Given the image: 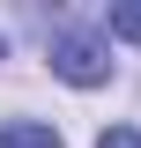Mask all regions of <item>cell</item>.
<instances>
[{
	"mask_svg": "<svg viewBox=\"0 0 141 148\" xmlns=\"http://www.w3.org/2000/svg\"><path fill=\"white\" fill-rule=\"evenodd\" d=\"M0 59H8V37H0Z\"/></svg>",
	"mask_w": 141,
	"mask_h": 148,
	"instance_id": "5",
	"label": "cell"
},
{
	"mask_svg": "<svg viewBox=\"0 0 141 148\" xmlns=\"http://www.w3.org/2000/svg\"><path fill=\"white\" fill-rule=\"evenodd\" d=\"M97 148H141V133H134V126H104V133H97Z\"/></svg>",
	"mask_w": 141,
	"mask_h": 148,
	"instance_id": "4",
	"label": "cell"
},
{
	"mask_svg": "<svg viewBox=\"0 0 141 148\" xmlns=\"http://www.w3.org/2000/svg\"><path fill=\"white\" fill-rule=\"evenodd\" d=\"M52 74H59V82H74V89L111 82V52H104V37H89V30H59V37H52Z\"/></svg>",
	"mask_w": 141,
	"mask_h": 148,
	"instance_id": "1",
	"label": "cell"
},
{
	"mask_svg": "<svg viewBox=\"0 0 141 148\" xmlns=\"http://www.w3.org/2000/svg\"><path fill=\"white\" fill-rule=\"evenodd\" d=\"M0 148H59V133L37 119H15V126H0Z\"/></svg>",
	"mask_w": 141,
	"mask_h": 148,
	"instance_id": "2",
	"label": "cell"
},
{
	"mask_svg": "<svg viewBox=\"0 0 141 148\" xmlns=\"http://www.w3.org/2000/svg\"><path fill=\"white\" fill-rule=\"evenodd\" d=\"M111 37L141 45V0H119V8H111Z\"/></svg>",
	"mask_w": 141,
	"mask_h": 148,
	"instance_id": "3",
	"label": "cell"
}]
</instances>
